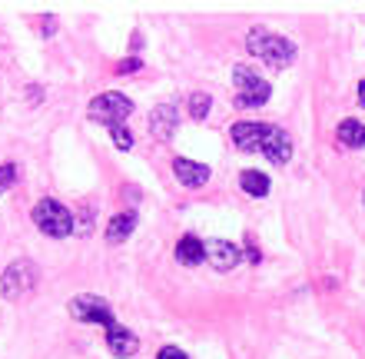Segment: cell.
<instances>
[{"mask_svg": "<svg viewBox=\"0 0 365 359\" xmlns=\"http://www.w3.org/2000/svg\"><path fill=\"white\" fill-rule=\"evenodd\" d=\"M246 47H250V54H256L262 64H269L272 70H282L296 60V44L289 37H282V34H272V30H266V27L250 30Z\"/></svg>", "mask_w": 365, "mask_h": 359, "instance_id": "6da1fadb", "label": "cell"}, {"mask_svg": "<svg viewBox=\"0 0 365 359\" xmlns=\"http://www.w3.org/2000/svg\"><path fill=\"white\" fill-rule=\"evenodd\" d=\"M232 84H236V107L240 110L262 107V103H269V97H272V87L252 67H246V64H236V67H232Z\"/></svg>", "mask_w": 365, "mask_h": 359, "instance_id": "7a4b0ae2", "label": "cell"}, {"mask_svg": "<svg viewBox=\"0 0 365 359\" xmlns=\"http://www.w3.org/2000/svg\"><path fill=\"white\" fill-rule=\"evenodd\" d=\"M34 226H37L40 233L53 236V240H63V236L73 233V213H70L63 203H57V200H37L34 203Z\"/></svg>", "mask_w": 365, "mask_h": 359, "instance_id": "3957f363", "label": "cell"}, {"mask_svg": "<svg viewBox=\"0 0 365 359\" xmlns=\"http://www.w3.org/2000/svg\"><path fill=\"white\" fill-rule=\"evenodd\" d=\"M133 113V100L123 97V93H116V90H106L100 97L90 100V120L96 123H106L110 130L113 126H123V120Z\"/></svg>", "mask_w": 365, "mask_h": 359, "instance_id": "277c9868", "label": "cell"}, {"mask_svg": "<svg viewBox=\"0 0 365 359\" xmlns=\"http://www.w3.org/2000/svg\"><path fill=\"white\" fill-rule=\"evenodd\" d=\"M34 286H37V266L30 260H14L7 270H4V293H7V300L27 296Z\"/></svg>", "mask_w": 365, "mask_h": 359, "instance_id": "5b68a950", "label": "cell"}, {"mask_svg": "<svg viewBox=\"0 0 365 359\" xmlns=\"http://www.w3.org/2000/svg\"><path fill=\"white\" fill-rule=\"evenodd\" d=\"M70 316L80 323H100V326H113V310L106 306V300L93 296V293H83V296H73L70 300Z\"/></svg>", "mask_w": 365, "mask_h": 359, "instance_id": "8992f818", "label": "cell"}, {"mask_svg": "<svg viewBox=\"0 0 365 359\" xmlns=\"http://www.w3.org/2000/svg\"><path fill=\"white\" fill-rule=\"evenodd\" d=\"M230 133H232V143L240 146V150H246V153H256V150H259L262 153V140L269 133V123H250V120H242V123L232 126Z\"/></svg>", "mask_w": 365, "mask_h": 359, "instance_id": "52a82bcc", "label": "cell"}, {"mask_svg": "<svg viewBox=\"0 0 365 359\" xmlns=\"http://www.w3.org/2000/svg\"><path fill=\"white\" fill-rule=\"evenodd\" d=\"M206 260H210L220 273H230V270H236V266H240L242 253H240V246H236V243H230V240H210V243H206Z\"/></svg>", "mask_w": 365, "mask_h": 359, "instance_id": "ba28073f", "label": "cell"}, {"mask_svg": "<svg viewBox=\"0 0 365 359\" xmlns=\"http://www.w3.org/2000/svg\"><path fill=\"white\" fill-rule=\"evenodd\" d=\"M262 153H266V160L276 166L289 163L292 160V140H289V133L282 130V126H269V133H266V140H262Z\"/></svg>", "mask_w": 365, "mask_h": 359, "instance_id": "9c48e42d", "label": "cell"}, {"mask_svg": "<svg viewBox=\"0 0 365 359\" xmlns=\"http://www.w3.org/2000/svg\"><path fill=\"white\" fill-rule=\"evenodd\" d=\"M106 346H110V353H113L116 359H130V356H136V350H140V340H136L133 330L113 323V326L106 330Z\"/></svg>", "mask_w": 365, "mask_h": 359, "instance_id": "30bf717a", "label": "cell"}, {"mask_svg": "<svg viewBox=\"0 0 365 359\" xmlns=\"http://www.w3.org/2000/svg\"><path fill=\"white\" fill-rule=\"evenodd\" d=\"M176 123H180V113H176L173 103H160L150 113V130H153L156 140H170L176 133Z\"/></svg>", "mask_w": 365, "mask_h": 359, "instance_id": "8fae6325", "label": "cell"}, {"mask_svg": "<svg viewBox=\"0 0 365 359\" xmlns=\"http://www.w3.org/2000/svg\"><path fill=\"white\" fill-rule=\"evenodd\" d=\"M173 173L182 186H202L210 180V166L196 163V160H186V156H176L173 160Z\"/></svg>", "mask_w": 365, "mask_h": 359, "instance_id": "7c38bea8", "label": "cell"}, {"mask_svg": "<svg viewBox=\"0 0 365 359\" xmlns=\"http://www.w3.org/2000/svg\"><path fill=\"white\" fill-rule=\"evenodd\" d=\"M202 256H206V243L200 240V236H182L180 243H176V260L186 263V266H200Z\"/></svg>", "mask_w": 365, "mask_h": 359, "instance_id": "4fadbf2b", "label": "cell"}, {"mask_svg": "<svg viewBox=\"0 0 365 359\" xmlns=\"http://www.w3.org/2000/svg\"><path fill=\"white\" fill-rule=\"evenodd\" d=\"M136 230V213L133 210H123V213H116L113 220H110V226H106V240L110 243H123L126 236Z\"/></svg>", "mask_w": 365, "mask_h": 359, "instance_id": "5bb4252c", "label": "cell"}, {"mask_svg": "<svg viewBox=\"0 0 365 359\" xmlns=\"http://www.w3.org/2000/svg\"><path fill=\"white\" fill-rule=\"evenodd\" d=\"M240 186H242V193L259 196V200H262V196L269 193V176L262 173V170H242Z\"/></svg>", "mask_w": 365, "mask_h": 359, "instance_id": "9a60e30c", "label": "cell"}, {"mask_svg": "<svg viewBox=\"0 0 365 359\" xmlns=\"http://www.w3.org/2000/svg\"><path fill=\"white\" fill-rule=\"evenodd\" d=\"M339 143L352 146V150L365 146V126L359 123V120H342V123H339Z\"/></svg>", "mask_w": 365, "mask_h": 359, "instance_id": "2e32d148", "label": "cell"}, {"mask_svg": "<svg viewBox=\"0 0 365 359\" xmlns=\"http://www.w3.org/2000/svg\"><path fill=\"white\" fill-rule=\"evenodd\" d=\"M210 107H212L210 93H192V97H190V117L192 120H206V117H210Z\"/></svg>", "mask_w": 365, "mask_h": 359, "instance_id": "e0dca14e", "label": "cell"}, {"mask_svg": "<svg viewBox=\"0 0 365 359\" xmlns=\"http://www.w3.org/2000/svg\"><path fill=\"white\" fill-rule=\"evenodd\" d=\"M110 136H113L116 150H133V133H130L126 126H113V130H110Z\"/></svg>", "mask_w": 365, "mask_h": 359, "instance_id": "ac0fdd59", "label": "cell"}, {"mask_svg": "<svg viewBox=\"0 0 365 359\" xmlns=\"http://www.w3.org/2000/svg\"><path fill=\"white\" fill-rule=\"evenodd\" d=\"M14 180H17V166H14V163H4V166H0V196L7 193V186L14 183Z\"/></svg>", "mask_w": 365, "mask_h": 359, "instance_id": "d6986e66", "label": "cell"}, {"mask_svg": "<svg viewBox=\"0 0 365 359\" xmlns=\"http://www.w3.org/2000/svg\"><path fill=\"white\" fill-rule=\"evenodd\" d=\"M156 359H190V356H186L180 346H163V350L156 353Z\"/></svg>", "mask_w": 365, "mask_h": 359, "instance_id": "ffe728a7", "label": "cell"}, {"mask_svg": "<svg viewBox=\"0 0 365 359\" xmlns=\"http://www.w3.org/2000/svg\"><path fill=\"white\" fill-rule=\"evenodd\" d=\"M140 67H143V60L140 57H126V60H120V67L116 70H120V74H133V70H140Z\"/></svg>", "mask_w": 365, "mask_h": 359, "instance_id": "44dd1931", "label": "cell"}, {"mask_svg": "<svg viewBox=\"0 0 365 359\" xmlns=\"http://www.w3.org/2000/svg\"><path fill=\"white\" fill-rule=\"evenodd\" d=\"M259 256H262V253H259V246H256V243H246V260H250V263H259Z\"/></svg>", "mask_w": 365, "mask_h": 359, "instance_id": "7402d4cb", "label": "cell"}, {"mask_svg": "<svg viewBox=\"0 0 365 359\" xmlns=\"http://www.w3.org/2000/svg\"><path fill=\"white\" fill-rule=\"evenodd\" d=\"M359 103H362V107H365V80H362V84H359Z\"/></svg>", "mask_w": 365, "mask_h": 359, "instance_id": "603a6c76", "label": "cell"}, {"mask_svg": "<svg viewBox=\"0 0 365 359\" xmlns=\"http://www.w3.org/2000/svg\"><path fill=\"white\" fill-rule=\"evenodd\" d=\"M362 206H365V196H362Z\"/></svg>", "mask_w": 365, "mask_h": 359, "instance_id": "cb8c5ba5", "label": "cell"}]
</instances>
